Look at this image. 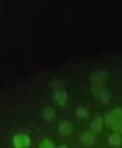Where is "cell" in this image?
I'll list each match as a JSON object with an SVG mask.
<instances>
[{"instance_id":"1","label":"cell","mask_w":122,"mask_h":148,"mask_svg":"<svg viewBox=\"0 0 122 148\" xmlns=\"http://www.w3.org/2000/svg\"><path fill=\"white\" fill-rule=\"evenodd\" d=\"M105 123L112 130H119L122 127V108L117 107L105 117Z\"/></svg>"},{"instance_id":"2","label":"cell","mask_w":122,"mask_h":148,"mask_svg":"<svg viewBox=\"0 0 122 148\" xmlns=\"http://www.w3.org/2000/svg\"><path fill=\"white\" fill-rule=\"evenodd\" d=\"M30 144V139L28 135L19 134L14 138V145L15 148H27Z\"/></svg>"},{"instance_id":"3","label":"cell","mask_w":122,"mask_h":148,"mask_svg":"<svg viewBox=\"0 0 122 148\" xmlns=\"http://www.w3.org/2000/svg\"><path fill=\"white\" fill-rule=\"evenodd\" d=\"M106 77H108V73L105 71H97L93 75L90 76V83L94 87H102V84L105 83Z\"/></svg>"},{"instance_id":"4","label":"cell","mask_w":122,"mask_h":148,"mask_svg":"<svg viewBox=\"0 0 122 148\" xmlns=\"http://www.w3.org/2000/svg\"><path fill=\"white\" fill-rule=\"evenodd\" d=\"M72 131H73V127H72L70 121H66V120L60 121V124H58V132L62 136H69L72 134Z\"/></svg>"},{"instance_id":"5","label":"cell","mask_w":122,"mask_h":148,"mask_svg":"<svg viewBox=\"0 0 122 148\" xmlns=\"http://www.w3.org/2000/svg\"><path fill=\"white\" fill-rule=\"evenodd\" d=\"M53 97L57 100L60 106H64L65 101H66V92H65V91H61V90L60 91H54Z\"/></svg>"},{"instance_id":"6","label":"cell","mask_w":122,"mask_h":148,"mask_svg":"<svg viewBox=\"0 0 122 148\" xmlns=\"http://www.w3.org/2000/svg\"><path fill=\"white\" fill-rule=\"evenodd\" d=\"M80 140H81V143H84L85 145H89L93 143V140H94V138H93V134H90V132L85 131L81 134V136H80Z\"/></svg>"},{"instance_id":"7","label":"cell","mask_w":122,"mask_h":148,"mask_svg":"<svg viewBox=\"0 0 122 148\" xmlns=\"http://www.w3.org/2000/svg\"><path fill=\"white\" fill-rule=\"evenodd\" d=\"M96 88H98V97L102 100V101H108L109 97H110V91L108 90V88H105V87H96Z\"/></svg>"},{"instance_id":"8","label":"cell","mask_w":122,"mask_h":148,"mask_svg":"<svg viewBox=\"0 0 122 148\" xmlns=\"http://www.w3.org/2000/svg\"><path fill=\"white\" fill-rule=\"evenodd\" d=\"M108 141H109V144H110V145H113V147H117V145L121 144L122 139H121V136H119L118 134H113V135H110V136H109Z\"/></svg>"},{"instance_id":"9","label":"cell","mask_w":122,"mask_h":148,"mask_svg":"<svg viewBox=\"0 0 122 148\" xmlns=\"http://www.w3.org/2000/svg\"><path fill=\"white\" fill-rule=\"evenodd\" d=\"M90 127L93 131H100L102 128V119L101 117H94L90 123Z\"/></svg>"},{"instance_id":"10","label":"cell","mask_w":122,"mask_h":148,"mask_svg":"<svg viewBox=\"0 0 122 148\" xmlns=\"http://www.w3.org/2000/svg\"><path fill=\"white\" fill-rule=\"evenodd\" d=\"M40 148H56V147H54V143L51 139H44V140L41 141Z\"/></svg>"},{"instance_id":"11","label":"cell","mask_w":122,"mask_h":148,"mask_svg":"<svg viewBox=\"0 0 122 148\" xmlns=\"http://www.w3.org/2000/svg\"><path fill=\"white\" fill-rule=\"evenodd\" d=\"M43 115H44V117H45V119H52V117L54 116L53 108H51V107H47V108H44V111H43Z\"/></svg>"},{"instance_id":"12","label":"cell","mask_w":122,"mask_h":148,"mask_svg":"<svg viewBox=\"0 0 122 148\" xmlns=\"http://www.w3.org/2000/svg\"><path fill=\"white\" fill-rule=\"evenodd\" d=\"M77 115L80 117H86V116H88V111L85 110V108H78V110H77Z\"/></svg>"},{"instance_id":"13","label":"cell","mask_w":122,"mask_h":148,"mask_svg":"<svg viewBox=\"0 0 122 148\" xmlns=\"http://www.w3.org/2000/svg\"><path fill=\"white\" fill-rule=\"evenodd\" d=\"M58 148H68V147H66V145H64V144H61V145H60V147H58Z\"/></svg>"},{"instance_id":"14","label":"cell","mask_w":122,"mask_h":148,"mask_svg":"<svg viewBox=\"0 0 122 148\" xmlns=\"http://www.w3.org/2000/svg\"><path fill=\"white\" fill-rule=\"evenodd\" d=\"M119 131H121V134H122V127H121V128H119Z\"/></svg>"}]
</instances>
